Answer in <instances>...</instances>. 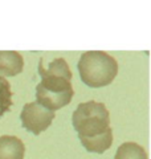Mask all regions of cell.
I'll use <instances>...</instances> for the list:
<instances>
[{
	"label": "cell",
	"mask_w": 151,
	"mask_h": 159,
	"mask_svg": "<svg viewBox=\"0 0 151 159\" xmlns=\"http://www.w3.org/2000/svg\"><path fill=\"white\" fill-rule=\"evenodd\" d=\"M72 122L82 146L89 152L102 154L112 147L110 113L102 102L88 101L80 103L73 113Z\"/></svg>",
	"instance_id": "1"
},
{
	"label": "cell",
	"mask_w": 151,
	"mask_h": 159,
	"mask_svg": "<svg viewBox=\"0 0 151 159\" xmlns=\"http://www.w3.org/2000/svg\"><path fill=\"white\" fill-rule=\"evenodd\" d=\"M39 73L41 82L36 86V102L50 111L58 110L72 101L74 94L72 86V72L62 57L53 60L44 65V58H40Z\"/></svg>",
	"instance_id": "2"
},
{
	"label": "cell",
	"mask_w": 151,
	"mask_h": 159,
	"mask_svg": "<svg viewBox=\"0 0 151 159\" xmlns=\"http://www.w3.org/2000/svg\"><path fill=\"white\" fill-rule=\"evenodd\" d=\"M77 66L82 82L89 88L108 86L118 74L117 60L102 51L84 52Z\"/></svg>",
	"instance_id": "3"
},
{
	"label": "cell",
	"mask_w": 151,
	"mask_h": 159,
	"mask_svg": "<svg viewBox=\"0 0 151 159\" xmlns=\"http://www.w3.org/2000/svg\"><path fill=\"white\" fill-rule=\"evenodd\" d=\"M54 117H56V114L53 111L39 105L37 102L25 103L21 113H20L23 127L34 135H39L40 133L47 130L50 126V123L53 122Z\"/></svg>",
	"instance_id": "4"
},
{
	"label": "cell",
	"mask_w": 151,
	"mask_h": 159,
	"mask_svg": "<svg viewBox=\"0 0 151 159\" xmlns=\"http://www.w3.org/2000/svg\"><path fill=\"white\" fill-rule=\"evenodd\" d=\"M24 60L16 51H0V74L13 77L23 72Z\"/></svg>",
	"instance_id": "5"
},
{
	"label": "cell",
	"mask_w": 151,
	"mask_h": 159,
	"mask_svg": "<svg viewBox=\"0 0 151 159\" xmlns=\"http://www.w3.org/2000/svg\"><path fill=\"white\" fill-rule=\"evenodd\" d=\"M25 145L15 135L0 137V159H24Z\"/></svg>",
	"instance_id": "6"
},
{
	"label": "cell",
	"mask_w": 151,
	"mask_h": 159,
	"mask_svg": "<svg viewBox=\"0 0 151 159\" xmlns=\"http://www.w3.org/2000/svg\"><path fill=\"white\" fill-rule=\"evenodd\" d=\"M114 159H149V157L146 150L138 143L125 142L118 147Z\"/></svg>",
	"instance_id": "7"
},
{
	"label": "cell",
	"mask_w": 151,
	"mask_h": 159,
	"mask_svg": "<svg viewBox=\"0 0 151 159\" xmlns=\"http://www.w3.org/2000/svg\"><path fill=\"white\" fill-rule=\"evenodd\" d=\"M12 90L9 84L3 76H0V117L4 116L12 106Z\"/></svg>",
	"instance_id": "8"
}]
</instances>
